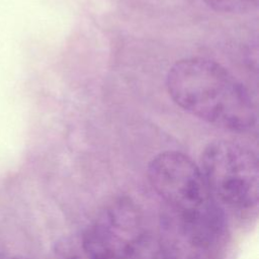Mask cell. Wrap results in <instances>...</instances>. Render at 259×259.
Returning <instances> with one entry per match:
<instances>
[{
  "label": "cell",
  "mask_w": 259,
  "mask_h": 259,
  "mask_svg": "<svg viewBox=\"0 0 259 259\" xmlns=\"http://www.w3.org/2000/svg\"><path fill=\"white\" fill-rule=\"evenodd\" d=\"M166 86L178 106L215 126L246 132L256 122L247 89L212 60L193 57L176 62L167 74Z\"/></svg>",
  "instance_id": "6da1fadb"
},
{
  "label": "cell",
  "mask_w": 259,
  "mask_h": 259,
  "mask_svg": "<svg viewBox=\"0 0 259 259\" xmlns=\"http://www.w3.org/2000/svg\"><path fill=\"white\" fill-rule=\"evenodd\" d=\"M87 259H161L138 206L128 198L107 204L83 236Z\"/></svg>",
  "instance_id": "7a4b0ae2"
},
{
  "label": "cell",
  "mask_w": 259,
  "mask_h": 259,
  "mask_svg": "<svg viewBox=\"0 0 259 259\" xmlns=\"http://www.w3.org/2000/svg\"><path fill=\"white\" fill-rule=\"evenodd\" d=\"M199 168L218 202L240 210L257 205L258 159L250 149L231 141H213L203 149Z\"/></svg>",
  "instance_id": "3957f363"
},
{
  "label": "cell",
  "mask_w": 259,
  "mask_h": 259,
  "mask_svg": "<svg viewBox=\"0 0 259 259\" xmlns=\"http://www.w3.org/2000/svg\"><path fill=\"white\" fill-rule=\"evenodd\" d=\"M157 242L161 259H223L227 226L222 208L193 212L163 204Z\"/></svg>",
  "instance_id": "277c9868"
},
{
  "label": "cell",
  "mask_w": 259,
  "mask_h": 259,
  "mask_svg": "<svg viewBox=\"0 0 259 259\" xmlns=\"http://www.w3.org/2000/svg\"><path fill=\"white\" fill-rule=\"evenodd\" d=\"M148 178L163 204L193 212L220 208L209 191L199 166L188 156L176 151H166L152 159Z\"/></svg>",
  "instance_id": "5b68a950"
},
{
  "label": "cell",
  "mask_w": 259,
  "mask_h": 259,
  "mask_svg": "<svg viewBox=\"0 0 259 259\" xmlns=\"http://www.w3.org/2000/svg\"><path fill=\"white\" fill-rule=\"evenodd\" d=\"M208 7L224 13H243L256 7L258 0H202Z\"/></svg>",
  "instance_id": "8992f818"
},
{
  "label": "cell",
  "mask_w": 259,
  "mask_h": 259,
  "mask_svg": "<svg viewBox=\"0 0 259 259\" xmlns=\"http://www.w3.org/2000/svg\"><path fill=\"white\" fill-rule=\"evenodd\" d=\"M54 259H84L78 250L69 241L59 242L55 248Z\"/></svg>",
  "instance_id": "52a82bcc"
},
{
  "label": "cell",
  "mask_w": 259,
  "mask_h": 259,
  "mask_svg": "<svg viewBox=\"0 0 259 259\" xmlns=\"http://www.w3.org/2000/svg\"><path fill=\"white\" fill-rule=\"evenodd\" d=\"M0 259H8L6 248H5V245H4V242L1 238V236H0Z\"/></svg>",
  "instance_id": "ba28073f"
},
{
  "label": "cell",
  "mask_w": 259,
  "mask_h": 259,
  "mask_svg": "<svg viewBox=\"0 0 259 259\" xmlns=\"http://www.w3.org/2000/svg\"><path fill=\"white\" fill-rule=\"evenodd\" d=\"M10 259H28V258H25V257H21V256H17V257H14V258H10Z\"/></svg>",
  "instance_id": "9c48e42d"
}]
</instances>
